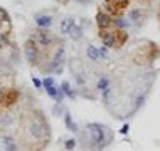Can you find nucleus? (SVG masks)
I'll list each match as a JSON object with an SVG mask.
<instances>
[{
  "mask_svg": "<svg viewBox=\"0 0 160 151\" xmlns=\"http://www.w3.org/2000/svg\"><path fill=\"white\" fill-rule=\"evenodd\" d=\"M14 123V118L12 116H3V118H0V126H8V124Z\"/></svg>",
  "mask_w": 160,
  "mask_h": 151,
  "instance_id": "obj_17",
  "label": "nucleus"
},
{
  "mask_svg": "<svg viewBox=\"0 0 160 151\" xmlns=\"http://www.w3.org/2000/svg\"><path fill=\"white\" fill-rule=\"evenodd\" d=\"M7 42H8V39L3 35V34H0V47H3V45H7Z\"/></svg>",
  "mask_w": 160,
  "mask_h": 151,
  "instance_id": "obj_25",
  "label": "nucleus"
},
{
  "mask_svg": "<svg viewBox=\"0 0 160 151\" xmlns=\"http://www.w3.org/2000/svg\"><path fill=\"white\" fill-rule=\"evenodd\" d=\"M86 55L91 60H98L99 59V49H96L94 45H88L86 47Z\"/></svg>",
  "mask_w": 160,
  "mask_h": 151,
  "instance_id": "obj_12",
  "label": "nucleus"
},
{
  "mask_svg": "<svg viewBox=\"0 0 160 151\" xmlns=\"http://www.w3.org/2000/svg\"><path fill=\"white\" fill-rule=\"evenodd\" d=\"M108 49H110V47H106L105 44H103V47H99V59H106L108 57Z\"/></svg>",
  "mask_w": 160,
  "mask_h": 151,
  "instance_id": "obj_22",
  "label": "nucleus"
},
{
  "mask_svg": "<svg viewBox=\"0 0 160 151\" xmlns=\"http://www.w3.org/2000/svg\"><path fill=\"white\" fill-rule=\"evenodd\" d=\"M143 14H142V10H138V8H133V10H130V20H133V22H140Z\"/></svg>",
  "mask_w": 160,
  "mask_h": 151,
  "instance_id": "obj_15",
  "label": "nucleus"
},
{
  "mask_svg": "<svg viewBox=\"0 0 160 151\" xmlns=\"http://www.w3.org/2000/svg\"><path fill=\"white\" fill-rule=\"evenodd\" d=\"M76 83L79 84V86H84V84H86V79H84L81 74H76Z\"/></svg>",
  "mask_w": 160,
  "mask_h": 151,
  "instance_id": "obj_24",
  "label": "nucleus"
},
{
  "mask_svg": "<svg viewBox=\"0 0 160 151\" xmlns=\"http://www.w3.org/2000/svg\"><path fill=\"white\" fill-rule=\"evenodd\" d=\"M64 148H66V149H74V148H76V139H72V138L66 139V143H64Z\"/></svg>",
  "mask_w": 160,
  "mask_h": 151,
  "instance_id": "obj_21",
  "label": "nucleus"
},
{
  "mask_svg": "<svg viewBox=\"0 0 160 151\" xmlns=\"http://www.w3.org/2000/svg\"><path fill=\"white\" fill-rule=\"evenodd\" d=\"M29 131H31V136H34L36 139H41L42 136L49 138L51 134V129H49V124L46 123V121H41V123H32L31 126H29Z\"/></svg>",
  "mask_w": 160,
  "mask_h": 151,
  "instance_id": "obj_4",
  "label": "nucleus"
},
{
  "mask_svg": "<svg viewBox=\"0 0 160 151\" xmlns=\"http://www.w3.org/2000/svg\"><path fill=\"white\" fill-rule=\"evenodd\" d=\"M34 20H36V25L39 29H49L54 22V19L47 14H36L34 15Z\"/></svg>",
  "mask_w": 160,
  "mask_h": 151,
  "instance_id": "obj_6",
  "label": "nucleus"
},
{
  "mask_svg": "<svg viewBox=\"0 0 160 151\" xmlns=\"http://www.w3.org/2000/svg\"><path fill=\"white\" fill-rule=\"evenodd\" d=\"M113 25L116 29H122L123 30V29H127L130 24H128V20L123 19V17H118V19H113Z\"/></svg>",
  "mask_w": 160,
  "mask_h": 151,
  "instance_id": "obj_14",
  "label": "nucleus"
},
{
  "mask_svg": "<svg viewBox=\"0 0 160 151\" xmlns=\"http://www.w3.org/2000/svg\"><path fill=\"white\" fill-rule=\"evenodd\" d=\"M64 124H66V128L71 133H79V126H78L74 121H72L71 113H69V111H64Z\"/></svg>",
  "mask_w": 160,
  "mask_h": 151,
  "instance_id": "obj_8",
  "label": "nucleus"
},
{
  "mask_svg": "<svg viewBox=\"0 0 160 151\" xmlns=\"http://www.w3.org/2000/svg\"><path fill=\"white\" fill-rule=\"evenodd\" d=\"M69 37L72 39V40H81V37H83V27H79V25H72V29L69 30V34H68Z\"/></svg>",
  "mask_w": 160,
  "mask_h": 151,
  "instance_id": "obj_10",
  "label": "nucleus"
},
{
  "mask_svg": "<svg viewBox=\"0 0 160 151\" xmlns=\"http://www.w3.org/2000/svg\"><path fill=\"white\" fill-rule=\"evenodd\" d=\"M61 91H62L64 94H66V97H69V99H76V92L71 89V86H69L68 81H62V83H61Z\"/></svg>",
  "mask_w": 160,
  "mask_h": 151,
  "instance_id": "obj_11",
  "label": "nucleus"
},
{
  "mask_svg": "<svg viewBox=\"0 0 160 151\" xmlns=\"http://www.w3.org/2000/svg\"><path fill=\"white\" fill-rule=\"evenodd\" d=\"M111 91H113L111 87H106V89H103V91H101V96H103V101H105V102H108V101H110Z\"/></svg>",
  "mask_w": 160,
  "mask_h": 151,
  "instance_id": "obj_19",
  "label": "nucleus"
},
{
  "mask_svg": "<svg viewBox=\"0 0 160 151\" xmlns=\"http://www.w3.org/2000/svg\"><path fill=\"white\" fill-rule=\"evenodd\" d=\"M2 141H3V144H5V149H17L15 141L12 139L10 136H3V138H2Z\"/></svg>",
  "mask_w": 160,
  "mask_h": 151,
  "instance_id": "obj_16",
  "label": "nucleus"
},
{
  "mask_svg": "<svg viewBox=\"0 0 160 151\" xmlns=\"http://www.w3.org/2000/svg\"><path fill=\"white\" fill-rule=\"evenodd\" d=\"M32 37L37 40L39 45H44V47H47V45H51V44H54V42H56V35L52 32H49L47 29H39Z\"/></svg>",
  "mask_w": 160,
  "mask_h": 151,
  "instance_id": "obj_5",
  "label": "nucleus"
},
{
  "mask_svg": "<svg viewBox=\"0 0 160 151\" xmlns=\"http://www.w3.org/2000/svg\"><path fill=\"white\" fill-rule=\"evenodd\" d=\"M72 25H74V19L72 17H66V19H62L61 20V34H64V35H68L69 34V30L72 29Z\"/></svg>",
  "mask_w": 160,
  "mask_h": 151,
  "instance_id": "obj_9",
  "label": "nucleus"
},
{
  "mask_svg": "<svg viewBox=\"0 0 160 151\" xmlns=\"http://www.w3.org/2000/svg\"><path fill=\"white\" fill-rule=\"evenodd\" d=\"M32 84H34V87H37V89L44 87V83H42L41 79H37V77H32Z\"/></svg>",
  "mask_w": 160,
  "mask_h": 151,
  "instance_id": "obj_23",
  "label": "nucleus"
},
{
  "mask_svg": "<svg viewBox=\"0 0 160 151\" xmlns=\"http://www.w3.org/2000/svg\"><path fill=\"white\" fill-rule=\"evenodd\" d=\"M64 54H66V49H64V45L61 44V45H59V49L56 50V54L52 55V60H51V67H49V72H56V74H59V72H62Z\"/></svg>",
  "mask_w": 160,
  "mask_h": 151,
  "instance_id": "obj_3",
  "label": "nucleus"
},
{
  "mask_svg": "<svg viewBox=\"0 0 160 151\" xmlns=\"http://www.w3.org/2000/svg\"><path fill=\"white\" fill-rule=\"evenodd\" d=\"M110 84H111L110 77H108V76H101V77L98 79V84H96V87H98V91H103V89L110 87Z\"/></svg>",
  "mask_w": 160,
  "mask_h": 151,
  "instance_id": "obj_13",
  "label": "nucleus"
},
{
  "mask_svg": "<svg viewBox=\"0 0 160 151\" xmlns=\"http://www.w3.org/2000/svg\"><path fill=\"white\" fill-rule=\"evenodd\" d=\"M86 131L89 134V148L93 149H105L113 141V131L101 123H88Z\"/></svg>",
  "mask_w": 160,
  "mask_h": 151,
  "instance_id": "obj_1",
  "label": "nucleus"
},
{
  "mask_svg": "<svg viewBox=\"0 0 160 151\" xmlns=\"http://www.w3.org/2000/svg\"><path fill=\"white\" fill-rule=\"evenodd\" d=\"M24 49H25V59L29 60V64L37 66V57H39V44H37V40L34 37L27 39Z\"/></svg>",
  "mask_w": 160,
  "mask_h": 151,
  "instance_id": "obj_2",
  "label": "nucleus"
},
{
  "mask_svg": "<svg viewBox=\"0 0 160 151\" xmlns=\"http://www.w3.org/2000/svg\"><path fill=\"white\" fill-rule=\"evenodd\" d=\"M128 129H130V126H128V124H125V126L120 129V133H122V134H128Z\"/></svg>",
  "mask_w": 160,
  "mask_h": 151,
  "instance_id": "obj_26",
  "label": "nucleus"
},
{
  "mask_svg": "<svg viewBox=\"0 0 160 151\" xmlns=\"http://www.w3.org/2000/svg\"><path fill=\"white\" fill-rule=\"evenodd\" d=\"M96 24L98 27H110V25H113V15L110 14V12H98L96 14Z\"/></svg>",
  "mask_w": 160,
  "mask_h": 151,
  "instance_id": "obj_7",
  "label": "nucleus"
},
{
  "mask_svg": "<svg viewBox=\"0 0 160 151\" xmlns=\"http://www.w3.org/2000/svg\"><path fill=\"white\" fill-rule=\"evenodd\" d=\"M0 22H3V24L10 22V17H8V14L3 10V8H0Z\"/></svg>",
  "mask_w": 160,
  "mask_h": 151,
  "instance_id": "obj_18",
  "label": "nucleus"
},
{
  "mask_svg": "<svg viewBox=\"0 0 160 151\" xmlns=\"http://www.w3.org/2000/svg\"><path fill=\"white\" fill-rule=\"evenodd\" d=\"M44 89H47V87H52V86H56V81H54V77H46L44 81Z\"/></svg>",
  "mask_w": 160,
  "mask_h": 151,
  "instance_id": "obj_20",
  "label": "nucleus"
},
{
  "mask_svg": "<svg viewBox=\"0 0 160 151\" xmlns=\"http://www.w3.org/2000/svg\"><path fill=\"white\" fill-rule=\"evenodd\" d=\"M78 2H79V3H83V5H88V3L91 2V0H78Z\"/></svg>",
  "mask_w": 160,
  "mask_h": 151,
  "instance_id": "obj_27",
  "label": "nucleus"
}]
</instances>
